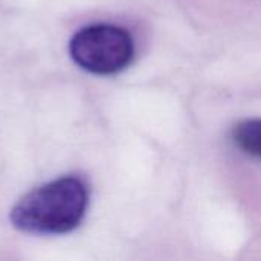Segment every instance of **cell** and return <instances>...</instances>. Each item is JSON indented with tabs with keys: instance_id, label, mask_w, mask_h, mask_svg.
Instances as JSON below:
<instances>
[{
	"instance_id": "cell-1",
	"label": "cell",
	"mask_w": 261,
	"mask_h": 261,
	"mask_svg": "<svg viewBox=\"0 0 261 261\" xmlns=\"http://www.w3.org/2000/svg\"><path fill=\"white\" fill-rule=\"evenodd\" d=\"M87 205L86 184L78 177H61L23 196L9 219L14 228L28 234H66L81 223Z\"/></svg>"
},
{
	"instance_id": "cell-2",
	"label": "cell",
	"mask_w": 261,
	"mask_h": 261,
	"mask_svg": "<svg viewBox=\"0 0 261 261\" xmlns=\"http://www.w3.org/2000/svg\"><path fill=\"white\" fill-rule=\"evenodd\" d=\"M69 52L72 60L84 70L96 75H113L132 63L135 44L124 28L90 24L70 38Z\"/></svg>"
},
{
	"instance_id": "cell-3",
	"label": "cell",
	"mask_w": 261,
	"mask_h": 261,
	"mask_svg": "<svg viewBox=\"0 0 261 261\" xmlns=\"http://www.w3.org/2000/svg\"><path fill=\"white\" fill-rule=\"evenodd\" d=\"M234 144L249 156L261 159V119H248L232 130Z\"/></svg>"
}]
</instances>
